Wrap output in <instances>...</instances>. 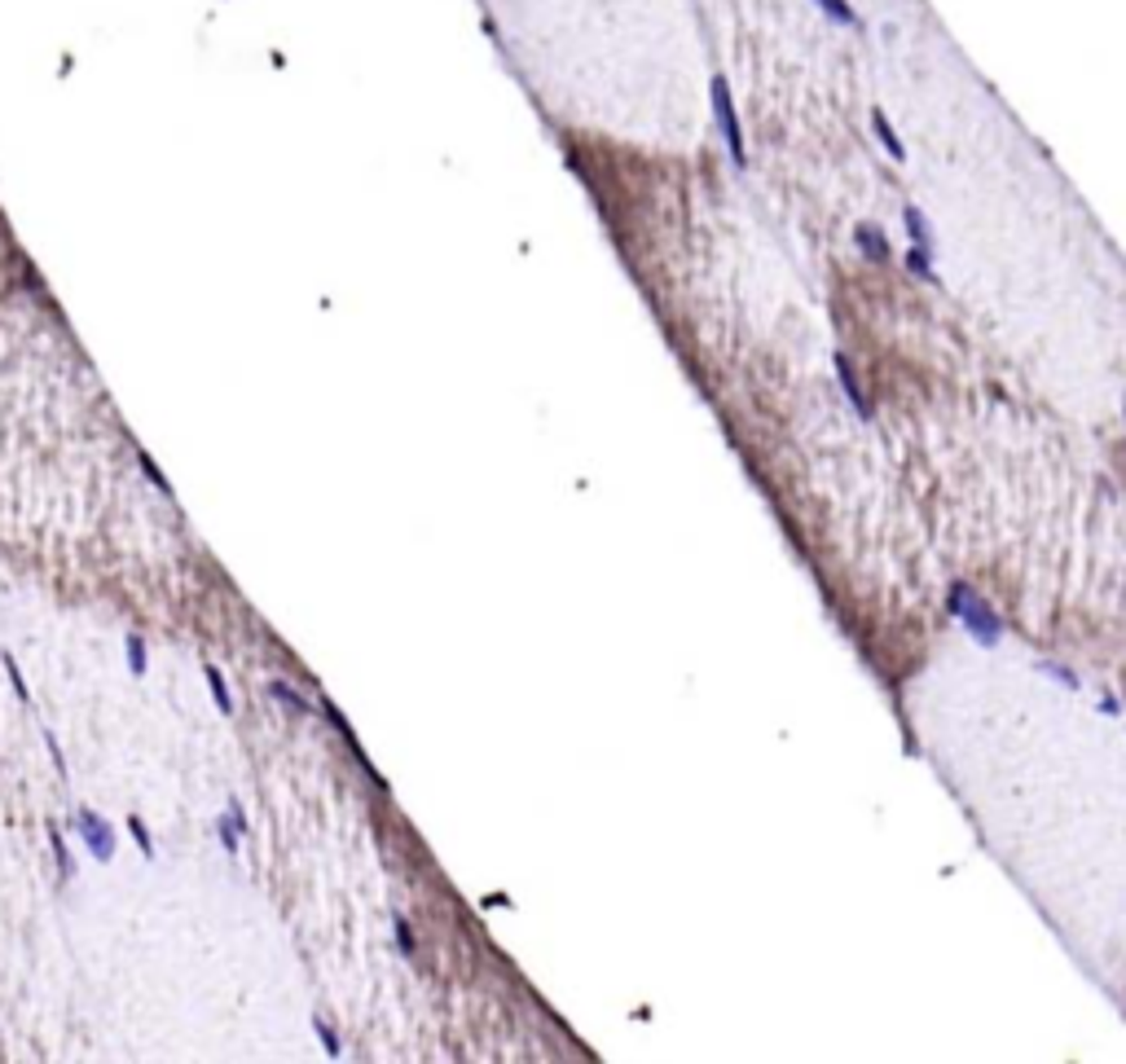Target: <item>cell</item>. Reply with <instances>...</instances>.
<instances>
[{
  "label": "cell",
  "mask_w": 1126,
  "mask_h": 1064,
  "mask_svg": "<svg viewBox=\"0 0 1126 1064\" xmlns=\"http://www.w3.org/2000/svg\"><path fill=\"white\" fill-rule=\"evenodd\" d=\"M946 607H951V616H955V620H964V629L973 633L981 647H994V642L1003 638V620L994 616V607L981 599V594H977L973 585H964V581L951 585Z\"/></svg>",
  "instance_id": "1"
},
{
  "label": "cell",
  "mask_w": 1126,
  "mask_h": 1064,
  "mask_svg": "<svg viewBox=\"0 0 1126 1064\" xmlns=\"http://www.w3.org/2000/svg\"><path fill=\"white\" fill-rule=\"evenodd\" d=\"M713 115H718V128H722V136H726V150H731V159L744 167V163H748V154H744L740 115H735V101H731V88H726L722 75L713 80Z\"/></svg>",
  "instance_id": "2"
},
{
  "label": "cell",
  "mask_w": 1126,
  "mask_h": 1064,
  "mask_svg": "<svg viewBox=\"0 0 1126 1064\" xmlns=\"http://www.w3.org/2000/svg\"><path fill=\"white\" fill-rule=\"evenodd\" d=\"M75 832L84 836L88 853H93L97 863H110V858H115V827H110L101 814H88V810H80V814H75Z\"/></svg>",
  "instance_id": "3"
},
{
  "label": "cell",
  "mask_w": 1126,
  "mask_h": 1064,
  "mask_svg": "<svg viewBox=\"0 0 1126 1064\" xmlns=\"http://www.w3.org/2000/svg\"><path fill=\"white\" fill-rule=\"evenodd\" d=\"M836 374H841V387H845V396H849V405H854V414L872 418V405H867V396H862V387H858V379H854V366H849L845 357H836Z\"/></svg>",
  "instance_id": "4"
},
{
  "label": "cell",
  "mask_w": 1126,
  "mask_h": 1064,
  "mask_svg": "<svg viewBox=\"0 0 1126 1064\" xmlns=\"http://www.w3.org/2000/svg\"><path fill=\"white\" fill-rule=\"evenodd\" d=\"M854 238H858V247H862L867 260H889V238L875 229V225H858Z\"/></svg>",
  "instance_id": "5"
},
{
  "label": "cell",
  "mask_w": 1126,
  "mask_h": 1064,
  "mask_svg": "<svg viewBox=\"0 0 1126 1064\" xmlns=\"http://www.w3.org/2000/svg\"><path fill=\"white\" fill-rule=\"evenodd\" d=\"M907 229H911V247H920V251L933 255V247H938V242H933V229H928V220L920 216L915 207H907Z\"/></svg>",
  "instance_id": "6"
},
{
  "label": "cell",
  "mask_w": 1126,
  "mask_h": 1064,
  "mask_svg": "<svg viewBox=\"0 0 1126 1064\" xmlns=\"http://www.w3.org/2000/svg\"><path fill=\"white\" fill-rule=\"evenodd\" d=\"M123 647H128V668H133L136 678H141V673L150 668V651H146V638H141V633H128V638H123Z\"/></svg>",
  "instance_id": "7"
},
{
  "label": "cell",
  "mask_w": 1126,
  "mask_h": 1064,
  "mask_svg": "<svg viewBox=\"0 0 1126 1064\" xmlns=\"http://www.w3.org/2000/svg\"><path fill=\"white\" fill-rule=\"evenodd\" d=\"M216 836H220V849H225V853H238V845H242V827L229 818V810L216 818Z\"/></svg>",
  "instance_id": "8"
},
{
  "label": "cell",
  "mask_w": 1126,
  "mask_h": 1064,
  "mask_svg": "<svg viewBox=\"0 0 1126 1064\" xmlns=\"http://www.w3.org/2000/svg\"><path fill=\"white\" fill-rule=\"evenodd\" d=\"M49 845H53V858H58V871H62V880H71V876H75V863H71L67 836L58 832V827H49Z\"/></svg>",
  "instance_id": "9"
},
{
  "label": "cell",
  "mask_w": 1126,
  "mask_h": 1064,
  "mask_svg": "<svg viewBox=\"0 0 1126 1064\" xmlns=\"http://www.w3.org/2000/svg\"><path fill=\"white\" fill-rule=\"evenodd\" d=\"M872 123H875V133H880V141H885V150H889L893 159L902 163V159H907V150H902V141H898V133H893V128H889V119H885V115H880V110H875V119H872Z\"/></svg>",
  "instance_id": "10"
},
{
  "label": "cell",
  "mask_w": 1126,
  "mask_h": 1064,
  "mask_svg": "<svg viewBox=\"0 0 1126 1064\" xmlns=\"http://www.w3.org/2000/svg\"><path fill=\"white\" fill-rule=\"evenodd\" d=\"M207 686H212V699H216V708L225 717L234 713V699H229V686H225V678H220V668H207Z\"/></svg>",
  "instance_id": "11"
},
{
  "label": "cell",
  "mask_w": 1126,
  "mask_h": 1064,
  "mask_svg": "<svg viewBox=\"0 0 1126 1064\" xmlns=\"http://www.w3.org/2000/svg\"><path fill=\"white\" fill-rule=\"evenodd\" d=\"M269 695H278V699H282V704H286V708H291V713H313V704H308V699H300V691H291V686H286V682H269Z\"/></svg>",
  "instance_id": "12"
},
{
  "label": "cell",
  "mask_w": 1126,
  "mask_h": 1064,
  "mask_svg": "<svg viewBox=\"0 0 1126 1064\" xmlns=\"http://www.w3.org/2000/svg\"><path fill=\"white\" fill-rule=\"evenodd\" d=\"M313 1030H317V1038H321V1047H326V1056H330V1060H339V1056H343V1043H339V1033L330 1030V1025H326L321 1016L313 1020Z\"/></svg>",
  "instance_id": "13"
},
{
  "label": "cell",
  "mask_w": 1126,
  "mask_h": 1064,
  "mask_svg": "<svg viewBox=\"0 0 1126 1064\" xmlns=\"http://www.w3.org/2000/svg\"><path fill=\"white\" fill-rule=\"evenodd\" d=\"M141 471H146V480H150L154 488L163 493V498H172V484H168V475H163V471H159V466L150 462V453H141Z\"/></svg>",
  "instance_id": "14"
},
{
  "label": "cell",
  "mask_w": 1126,
  "mask_h": 1064,
  "mask_svg": "<svg viewBox=\"0 0 1126 1064\" xmlns=\"http://www.w3.org/2000/svg\"><path fill=\"white\" fill-rule=\"evenodd\" d=\"M128 832H133L136 849H141V853H146V858H154V840H150V832H146V823H141V818H136V814L128 818Z\"/></svg>",
  "instance_id": "15"
},
{
  "label": "cell",
  "mask_w": 1126,
  "mask_h": 1064,
  "mask_svg": "<svg viewBox=\"0 0 1126 1064\" xmlns=\"http://www.w3.org/2000/svg\"><path fill=\"white\" fill-rule=\"evenodd\" d=\"M819 5H823V9H827V14H832V18H836V22H845V27H858L854 9H849L845 0H819Z\"/></svg>",
  "instance_id": "16"
},
{
  "label": "cell",
  "mask_w": 1126,
  "mask_h": 1064,
  "mask_svg": "<svg viewBox=\"0 0 1126 1064\" xmlns=\"http://www.w3.org/2000/svg\"><path fill=\"white\" fill-rule=\"evenodd\" d=\"M0 660H5V673H9V682H14L18 699H32V691H27V682H22V673H18V665H14V655H9V651H5V655H0Z\"/></svg>",
  "instance_id": "17"
},
{
  "label": "cell",
  "mask_w": 1126,
  "mask_h": 1064,
  "mask_svg": "<svg viewBox=\"0 0 1126 1064\" xmlns=\"http://www.w3.org/2000/svg\"><path fill=\"white\" fill-rule=\"evenodd\" d=\"M396 946H401L405 959H414V950H419V946H414V928H409L405 919H396Z\"/></svg>",
  "instance_id": "18"
},
{
  "label": "cell",
  "mask_w": 1126,
  "mask_h": 1064,
  "mask_svg": "<svg viewBox=\"0 0 1126 1064\" xmlns=\"http://www.w3.org/2000/svg\"><path fill=\"white\" fill-rule=\"evenodd\" d=\"M1042 673H1047V678H1056V682H1065L1069 691H1078V686H1082V682H1078V673H1069V668H1060V665H1042Z\"/></svg>",
  "instance_id": "19"
},
{
  "label": "cell",
  "mask_w": 1126,
  "mask_h": 1064,
  "mask_svg": "<svg viewBox=\"0 0 1126 1064\" xmlns=\"http://www.w3.org/2000/svg\"><path fill=\"white\" fill-rule=\"evenodd\" d=\"M229 818H234L238 827H242V836L252 832V823H247V814H242V805H238V800H229Z\"/></svg>",
  "instance_id": "20"
}]
</instances>
